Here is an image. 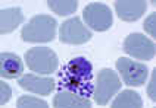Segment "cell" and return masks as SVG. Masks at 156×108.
<instances>
[{"mask_svg": "<svg viewBox=\"0 0 156 108\" xmlns=\"http://www.w3.org/2000/svg\"><path fill=\"white\" fill-rule=\"evenodd\" d=\"M47 6L59 16L72 15L78 8L77 0H47Z\"/></svg>", "mask_w": 156, "mask_h": 108, "instance_id": "cell-15", "label": "cell"}, {"mask_svg": "<svg viewBox=\"0 0 156 108\" xmlns=\"http://www.w3.org/2000/svg\"><path fill=\"white\" fill-rule=\"evenodd\" d=\"M12 97V89L6 82H0V105H5Z\"/></svg>", "mask_w": 156, "mask_h": 108, "instance_id": "cell-18", "label": "cell"}, {"mask_svg": "<svg viewBox=\"0 0 156 108\" xmlns=\"http://www.w3.org/2000/svg\"><path fill=\"white\" fill-rule=\"evenodd\" d=\"M16 108H49L47 102L37 97L31 95H22L16 101Z\"/></svg>", "mask_w": 156, "mask_h": 108, "instance_id": "cell-16", "label": "cell"}, {"mask_svg": "<svg viewBox=\"0 0 156 108\" xmlns=\"http://www.w3.org/2000/svg\"><path fill=\"white\" fill-rule=\"evenodd\" d=\"M147 9V2L144 0H116L115 10L121 21L134 22L144 15Z\"/></svg>", "mask_w": 156, "mask_h": 108, "instance_id": "cell-9", "label": "cell"}, {"mask_svg": "<svg viewBox=\"0 0 156 108\" xmlns=\"http://www.w3.org/2000/svg\"><path fill=\"white\" fill-rule=\"evenodd\" d=\"M111 108H143L141 97L133 89L122 91L115 100Z\"/></svg>", "mask_w": 156, "mask_h": 108, "instance_id": "cell-14", "label": "cell"}, {"mask_svg": "<svg viewBox=\"0 0 156 108\" xmlns=\"http://www.w3.org/2000/svg\"><path fill=\"white\" fill-rule=\"evenodd\" d=\"M90 38H91V32L81 22L80 18L66 19L59 28V40L63 44L80 45V44L90 41Z\"/></svg>", "mask_w": 156, "mask_h": 108, "instance_id": "cell-7", "label": "cell"}, {"mask_svg": "<svg viewBox=\"0 0 156 108\" xmlns=\"http://www.w3.org/2000/svg\"><path fill=\"white\" fill-rule=\"evenodd\" d=\"M93 66L84 57L69 60L61 69L56 86L59 91H68L80 97L88 98L93 95Z\"/></svg>", "mask_w": 156, "mask_h": 108, "instance_id": "cell-1", "label": "cell"}, {"mask_svg": "<svg viewBox=\"0 0 156 108\" xmlns=\"http://www.w3.org/2000/svg\"><path fill=\"white\" fill-rule=\"evenodd\" d=\"M116 70L121 73L125 85H130V86L144 85L149 76V69L146 64L125 57L116 60Z\"/></svg>", "mask_w": 156, "mask_h": 108, "instance_id": "cell-6", "label": "cell"}, {"mask_svg": "<svg viewBox=\"0 0 156 108\" xmlns=\"http://www.w3.org/2000/svg\"><path fill=\"white\" fill-rule=\"evenodd\" d=\"M83 19L91 29L97 32L108 31L112 26V10L103 3H90L83 10Z\"/></svg>", "mask_w": 156, "mask_h": 108, "instance_id": "cell-5", "label": "cell"}, {"mask_svg": "<svg viewBox=\"0 0 156 108\" xmlns=\"http://www.w3.org/2000/svg\"><path fill=\"white\" fill-rule=\"evenodd\" d=\"M155 86H156V69L153 70V73H152V79H150V85H149L147 88V95L149 98L155 102L156 101V93H155Z\"/></svg>", "mask_w": 156, "mask_h": 108, "instance_id": "cell-19", "label": "cell"}, {"mask_svg": "<svg viewBox=\"0 0 156 108\" xmlns=\"http://www.w3.org/2000/svg\"><path fill=\"white\" fill-rule=\"evenodd\" d=\"M24 15L22 10L19 8H9L0 10V34L6 35V34L13 32L16 29L19 24L24 22Z\"/></svg>", "mask_w": 156, "mask_h": 108, "instance_id": "cell-13", "label": "cell"}, {"mask_svg": "<svg viewBox=\"0 0 156 108\" xmlns=\"http://www.w3.org/2000/svg\"><path fill=\"white\" fill-rule=\"evenodd\" d=\"M19 86L28 92H33L37 95H50L55 88L56 82L53 77H43L35 75H24L19 79Z\"/></svg>", "mask_w": 156, "mask_h": 108, "instance_id": "cell-10", "label": "cell"}, {"mask_svg": "<svg viewBox=\"0 0 156 108\" xmlns=\"http://www.w3.org/2000/svg\"><path fill=\"white\" fill-rule=\"evenodd\" d=\"M143 28H144V31L150 35V37H156V13H150L147 18H146V21H144V24H143Z\"/></svg>", "mask_w": 156, "mask_h": 108, "instance_id": "cell-17", "label": "cell"}, {"mask_svg": "<svg viewBox=\"0 0 156 108\" xmlns=\"http://www.w3.org/2000/svg\"><path fill=\"white\" fill-rule=\"evenodd\" d=\"M56 19L49 15H35L21 31L25 42H50L56 37Z\"/></svg>", "mask_w": 156, "mask_h": 108, "instance_id": "cell-2", "label": "cell"}, {"mask_svg": "<svg viewBox=\"0 0 156 108\" xmlns=\"http://www.w3.org/2000/svg\"><path fill=\"white\" fill-rule=\"evenodd\" d=\"M24 58L30 70H33L34 73H43V75L53 73L59 61L56 53L49 47H33L27 50Z\"/></svg>", "mask_w": 156, "mask_h": 108, "instance_id": "cell-3", "label": "cell"}, {"mask_svg": "<svg viewBox=\"0 0 156 108\" xmlns=\"http://www.w3.org/2000/svg\"><path fill=\"white\" fill-rule=\"evenodd\" d=\"M24 73L22 60L13 53L0 54V76L3 79H18Z\"/></svg>", "mask_w": 156, "mask_h": 108, "instance_id": "cell-11", "label": "cell"}, {"mask_svg": "<svg viewBox=\"0 0 156 108\" xmlns=\"http://www.w3.org/2000/svg\"><path fill=\"white\" fill-rule=\"evenodd\" d=\"M55 108H91V102L88 98L80 97L77 93L68 91H59L53 100Z\"/></svg>", "mask_w": 156, "mask_h": 108, "instance_id": "cell-12", "label": "cell"}, {"mask_svg": "<svg viewBox=\"0 0 156 108\" xmlns=\"http://www.w3.org/2000/svg\"><path fill=\"white\" fill-rule=\"evenodd\" d=\"M121 89V80L112 69H102L96 76L93 98L97 105H106Z\"/></svg>", "mask_w": 156, "mask_h": 108, "instance_id": "cell-4", "label": "cell"}, {"mask_svg": "<svg viewBox=\"0 0 156 108\" xmlns=\"http://www.w3.org/2000/svg\"><path fill=\"white\" fill-rule=\"evenodd\" d=\"M124 50L131 57L137 60H150L155 57L156 47L155 42L149 40L143 34H130L124 41Z\"/></svg>", "mask_w": 156, "mask_h": 108, "instance_id": "cell-8", "label": "cell"}]
</instances>
